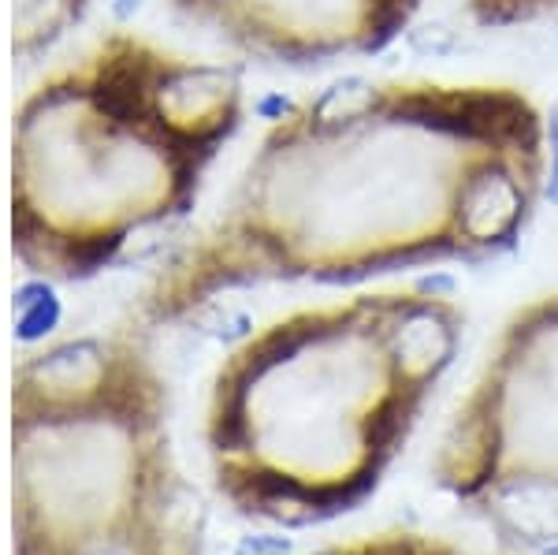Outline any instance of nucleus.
Wrapping results in <instances>:
<instances>
[{
    "instance_id": "1",
    "label": "nucleus",
    "mask_w": 558,
    "mask_h": 555,
    "mask_svg": "<svg viewBox=\"0 0 558 555\" xmlns=\"http://www.w3.org/2000/svg\"><path fill=\"white\" fill-rule=\"evenodd\" d=\"M551 176L544 109L484 79H336L287 101L138 294L172 325L257 283H365L488 265L533 228Z\"/></svg>"
},
{
    "instance_id": "2",
    "label": "nucleus",
    "mask_w": 558,
    "mask_h": 555,
    "mask_svg": "<svg viewBox=\"0 0 558 555\" xmlns=\"http://www.w3.org/2000/svg\"><path fill=\"white\" fill-rule=\"evenodd\" d=\"M465 321L451 288L417 280L260 325L213 377L205 441L220 492L287 526L357 511L454 370Z\"/></svg>"
},
{
    "instance_id": "3",
    "label": "nucleus",
    "mask_w": 558,
    "mask_h": 555,
    "mask_svg": "<svg viewBox=\"0 0 558 555\" xmlns=\"http://www.w3.org/2000/svg\"><path fill=\"white\" fill-rule=\"evenodd\" d=\"M246 116L239 68L108 26L12 112V250L49 280H89L134 239L194 213Z\"/></svg>"
},
{
    "instance_id": "4",
    "label": "nucleus",
    "mask_w": 558,
    "mask_h": 555,
    "mask_svg": "<svg viewBox=\"0 0 558 555\" xmlns=\"http://www.w3.org/2000/svg\"><path fill=\"white\" fill-rule=\"evenodd\" d=\"M428 470L447 499L495 530L558 541V291L499 325Z\"/></svg>"
},
{
    "instance_id": "5",
    "label": "nucleus",
    "mask_w": 558,
    "mask_h": 555,
    "mask_svg": "<svg viewBox=\"0 0 558 555\" xmlns=\"http://www.w3.org/2000/svg\"><path fill=\"white\" fill-rule=\"evenodd\" d=\"M165 8L250 60L317 68L391 49L425 0H165Z\"/></svg>"
},
{
    "instance_id": "6",
    "label": "nucleus",
    "mask_w": 558,
    "mask_h": 555,
    "mask_svg": "<svg viewBox=\"0 0 558 555\" xmlns=\"http://www.w3.org/2000/svg\"><path fill=\"white\" fill-rule=\"evenodd\" d=\"M305 555H521L514 548H484L462 536L421 530V526H387L376 533H357L347 541H331Z\"/></svg>"
},
{
    "instance_id": "7",
    "label": "nucleus",
    "mask_w": 558,
    "mask_h": 555,
    "mask_svg": "<svg viewBox=\"0 0 558 555\" xmlns=\"http://www.w3.org/2000/svg\"><path fill=\"white\" fill-rule=\"evenodd\" d=\"M94 0H12V52L41 57L86 20Z\"/></svg>"
},
{
    "instance_id": "8",
    "label": "nucleus",
    "mask_w": 558,
    "mask_h": 555,
    "mask_svg": "<svg viewBox=\"0 0 558 555\" xmlns=\"http://www.w3.org/2000/svg\"><path fill=\"white\" fill-rule=\"evenodd\" d=\"M465 15L484 31L544 23L558 15V0H465Z\"/></svg>"
}]
</instances>
